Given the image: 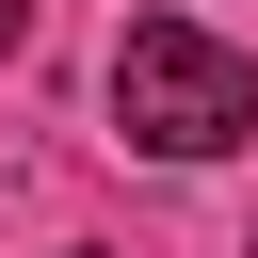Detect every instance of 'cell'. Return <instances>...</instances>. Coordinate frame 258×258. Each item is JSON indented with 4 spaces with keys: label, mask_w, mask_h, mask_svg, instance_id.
I'll list each match as a JSON object with an SVG mask.
<instances>
[{
    "label": "cell",
    "mask_w": 258,
    "mask_h": 258,
    "mask_svg": "<svg viewBox=\"0 0 258 258\" xmlns=\"http://www.w3.org/2000/svg\"><path fill=\"white\" fill-rule=\"evenodd\" d=\"M16 32H32V0H0V48H16Z\"/></svg>",
    "instance_id": "cell-2"
},
{
    "label": "cell",
    "mask_w": 258,
    "mask_h": 258,
    "mask_svg": "<svg viewBox=\"0 0 258 258\" xmlns=\"http://www.w3.org/2000/svg\"><path fill=\"white\" fill-rule=\"evenodd\" d=\"M113 129L145 161H226L258 129V64L226 32H194V16H129L113 32Z\"/></svg>",
    "instance_id": "cell-1"
}]
</instances>
